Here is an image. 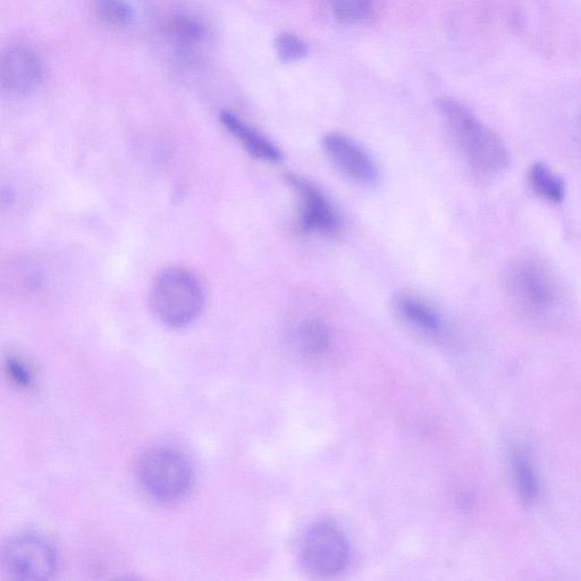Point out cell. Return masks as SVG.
Returning <instances> with one entry per match:
<instances>
[{
	"label": "cell",
	"instance_id": "obj_1",
	"mask_svg": "<svg viewBox=\"0 0 581 581\" xmlns=\"http://www.w3.org/2000/svg\"><path fill=\"white\" fill-rule=\"evenodd\" d=\"M437 109L460 155L478 179L490 180L509 166L504 142L457 100H439Z\"/></svg>",
	"mask_w": 581,
	"mask_h": 581
},
{
	"label": "cell",
	"instance_id": "obj_2",
	"mask_svg": "<svg viewBox=\"0 0 581 581\" xmlns=\"http://www.w3.org/2000/svg\"><path fill=\"white\" fill-rule=\"evenodd\" d=\"M205 305V292L195 275L171 268L157 277L150 291V307L159 322L181 328L195 322Z\"/></svg>",
	"mask_w": 581,
	"mask_h": 581
},
{
	"label": "cell",
	"instance_id": "obj_3",
	"mask_svg": "<svg viewBox=\"0 0 581 581\" xmlns=\"http://www.w3.org/2000/svg\"><path fill=\"white\" fill-rule=\"evenodd\" d=\"M138 478L143 490L151 498L173 502L189 492L192 470L180 452L157 448L147 451L141 457Z\"/></svg>",
	"mask_w": 581,
	"mask_h": 581
},
{
	"label": "cell",
	"instance_id": "obj_4",
	"mask_svg": "<svg viewBox=\"0 0 581 581\" xmlns=\"http://www.w3.org/2000/svg\"><path fill=\"white\" fill-rule=\"evenodd\" d=\"M507 280L512 300L530 313H547L560 299L559 285L553 273L536 258L515 261L509 268Z\"/></svg>",
	"mask_w": 581,
	"mask_h": 581
},
{
	"label": "cell",
	"instance_id": "obj_5",
	"mask_svg": "<svg viewBox=\"0 0 581 581\" xmlns=\"http://www.w3.org/2000/svg\"><path fill=\"white\" fill-rule=\"evenodd\" d=\"M4 574L12 580H41L52 577L58 566L54 546L44 536L24 533L3 547Z\"/></svg>",
	"mask_w": 581,
	"mask_h": 581
},
{
	"label": "cell",
	"instance_id": "obj_6",
	"mask_svg": "<svg viewBox=\"0 0 581 581\" xmlns=\"http://www.w3.org/2000/svg\"><path fill=\"white\" fill-rule=\"evenodd\" d=\"M301 558L305 566L318 576L338 575L348 566L350 559L347 537L331 524L311 527L303 537Z\"/></svg>",
	"mask_w": 581,
	"mask_h": 581
},
{
	"label": "cell",
	"instance_id": "obj_7",
	"mask_svg": "<svg viewBox=\"0 0 581 581\" xmlns=\"http://www.w3.org/2000/svg\"><path fill=\"white\" fill-rule=\"evenodd\" d=\"M299 199L300 224L303 230L334 238L342 231V220L324 192L313 182L297 174L285 176Z\"/></svg>",
	"mask_w": 581,
	"mask_h": 581
},
{
	"label": "cell",
	"instance_id": "obj_8",
	"mask_svg": "<svg viewBox=\"0 0 581 581\" xmlns=\"http://www.w3.org/2000/svg\"><path fill=\"white\" fill-rule=\"evenodd\" d=\"M324 153L348 179L362 185L377 182L378 167L367 151L341 133H328L322 140Z\"/></svg>",
	"mask_w": 581,
	"mask_h": 581
},
{
	"label": "cell",
	"instance_id": "obj_9",
	"mask_svg": "<svg viewBox=\"0 0 581 581\" xmlns=\"http://www.w3.org/2000/svg\"><path fill=\"white\" fill-rule=\"evenodd\" d=\"M2 81L7 89L15 92H29L36 89L42 80V66L39 57L25 46H12L6 50L0 65Z\"/></svg>",
	"mask_w": 581,
	"mask_h": 581
},
{
	"label": "cell",
	"instance_id": "obj_10",
	"mask_svg": "<svg viewBox=\"0 0 581 581\" xmlns=\"http://www.w3.org/2000/svg\"><path fill=\"white\" fill-rule=\"evenodd\" d=\"M221 121L225 129L241 143L242 147L252 157L267 163H279L282 161L281 150L263 134L243 122L237 115L224 112L221 115Z\"/></svg>",
	"mask_w": 581,
	"mask_h": 581
},
{
	"label": "cell",
	"instance_id": "obj_11",
	"mask_svg": "<svg viewBox=\"0 0 581 581\" xmlns=\"http://www.w3.org/2000/svg\"><path fill=\"white\" fill-rule=\"evenodd\" d=\"M509 463L512 483L520 502L526 507L533 505L540 496L541 485L532 458L526 450L516 448L510 453Z\"/></svg>",
	"mask_w": 581,
	"mask_h": 581
},
{
	"label": "cell",
	"instance_id": "obj_12",
	"mask_svg": "<svg viewBox=\"0 0 581 581\" xmlns=\"http://www.w3.org/2000/svg\"><path fill=\"white\" fill-rule=\"evenodd\" d=\"M395 310L404 322L427 333H436L441 330L442 318L437 310L429 303L414 296L402 293L395 298Z\"/></svg>",
	"mask_w": 581,
	"mask_h": 581
},
{
	"label": "cell",
	"instance_id": "obj_13",
	"mask_svg": "<svg viewBox=\"0 0 581 581\" xmlns=\"http://www.w3.org/2000/svg\"><path fill=\"white\" fill-rule=\"evenodd\" d=\"M330 343V330L321 319L309 318L299 325L297 344L303 357L309 359L321 357L330 347Z\"/></svg>",
	"mask_w": 581,
	"mask_h": 581
},
{
	"label": "cell",
	"instance_id": "obj_14",
	"mask_svg": "<svg viewBox=\"0 0 581 581\" xmlns=\"http://www.w3.org/2000/svg\"><path fill=\"white\" fill-rule=\"evenodd\" d=\"M528 181L536 195L552 204H560L566 196V185L563 180L543 163H536L530 167Z\"/></svg>",
	"mask_w": 581,
	"mask_h": 581
},
{
	"label": "cell",
	"instance_id": "obj_15",
	"mask_svg": "<svg viewBox=\"0 0 581 581\" xmlns=\"http://www.w3.org/2000/svg\"><path fill=\"white\" fill-rule=\"evenodd\" d=\"M335 19L347 25L366 21L373 12V0H333Z\"/></svg>",
	"mask_w": 581,
	"mask_h": 581
},
{
	"label": "cell",
	"instance_id": "obj_16",
	"mask_svg": "<svg viewBox=\"0 0 581 581\" xmlns=\"http://www.w3.org/2000/svg\"><path fill=\"white\" fill-rule=\"evenodd\" d=\"M276 54L284 64L305 60L308 55L306 42L291 32H283L275 39Z\"/></svg>",
	"mask_w": 581,
	"mask_h": 581
},
{
	"label": "cell",
	"instance_id": "obj_17",
	"mask_svg": "<svg viewBox=\"0 0 581 581\" xmlns=\"http://www.w3.org/2000/svg\"><path fill=\"white\" fill-rule=\"evenodd\" d=\"M171 30L176 39L188 45L196 44L206 36L204 23L192 15H180L175 18Z\"/></svg>",
	"mask_w": 581,
	"mask_h": 581
},
{
	"label": "cell",
	"instance_id": "obj_18",
	"mask_svg": "<svg viewBox=\"0 0 581 581\" xmlns=\"http://www.w3.org/2000/svg\"><path fill=\"white\" fill-rule=\"evenodd\" d=\"M100 18L115 27L130 23L133 18L131 5L126 0H97Z\"/></svg>",
	"mask_w": 581,
	"mask_h": 581
},
{
	"label": "cell",
	"instance_id": "obj_19",
	"mask_svg": "<svg viewBox=\"0 0 581 581\" xmlns=\"http://www.w3.org/2000/svg\"><path fill=\"white\" fill-rule=\"evenodd\" d=\"M6 369L13 383L20 387H29L32 384V373L29 367L18 358H8Z\"/></svg>",
	"mask_w": 581,
	"mask_h": 581
}]
</instances>
